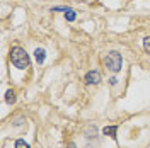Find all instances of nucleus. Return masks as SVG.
<instances>
[{
  "mask_svg": "<svg viewBox=\"0 0 150 148\" xmlns=\"http://www.w3.org/2000/svg\"><path fill=\"white\" fill-rule=\"evenodd\" d=\"M143 49H145L147 53H150V36H147L143 39Z\"/></svg>",
  "mask_w": 150,
  "mask_h": 148,
  "instance_id": "1a4fd4ad",
  "label": "nucleus"
},
{
  "mask_svg": "<svg viewBox=\"0 0 150 148\" xmlns=\"http://www.w3.org/2000/svg\"><path fill=\"white\" fill-rule=\"evenodd\" d=\"M116 82H118V80H116V78H114V77H112L111 80H109V83H111V85H114V83H116Z\"/></svg>",
  "mask_w": 150,
  "mask_h": 148,
  "instance_id": "9b49d317",
  "label": "nucleus"
},
{
  "mask_svg": "<svg viewBox=\"0 0 150 148\" xmlns=\"http://www.w3.org/2000/svg\"><path fill=\"white\" fill-rule=\"evenodd\" d=\"M104 61H106V66L111 70L112 73H118V72L121 70L123 58L118 51H109V53L106 55V60H104Z\"/></svg>",
  "mask_w": 150,
  "mask_h": 148,
  "instance_id": "f03ea898",
  "label": "nucleus"
},
{
  "mask_svg": "<svg viewBox=\"0 0 150 148\" xmlns=\"http://www.w3.org/2000/svg\"><path fill=\"white\" fill-rule=\"evenodd\" d=\"M16 148H29V145L24 140H17V141H16Z\"/></svg>",
  "mask_w": 150,
  "mask_h": 148,
  "instance_id": "9d476101",
  "label": "nucleus"
},
{
  "mask_svg": "<svg viewBox=\"0 0 150 148\" xmlns=\"http://www.w3.org/2000/svg\"><path fill=\"white\" fill-rule=\"evenodd\" d=\"M10 61H12V65L19 68V70H26L29 68V55L26 53V49L21 46H16L10 49Z\"/></svg>",
  "mask_w": 150,
  "mask_h": 148,
  "instance_id": "f257e3e1",
  "label": "nucleus"
},
{
  "mask_svg": "<svg viewBox=\"0 0 150 148\" xmlns=\"http://www.w3.org/2000/svg\"><path fill=\"white\" fill-rule=\"evenodd\" d=\"M116 131H118V126H106L103 130V133L106 136H111V138H116Z\"/></svg>",
  "mask_w": 150,
  "mask_h": 148,
  "instance_id": "39448f33",
  "label": "nucleus"
},
{
  "mask_svg": "<svg viewBox=\"0 0 150 148\" xmlns=\"http://www.w3.org/2000/svg\"><path fill=\"white\" fill-rule=\"evenodd\" d=\"M65 17H67L68 22H74L75 19H77V12H75V10H70V12H67L65 14Z\"/></svg>",
  "mask_w": 150,
  "mask_h": 148,
  "instance_id": "0eeeda50",
  "label": "nucleus"
},
{
  "mask_svg": "<svg viewBox=\"0 0 150 148\" xmlns=\"http://www.w3.org/2000/svg\"><path fill=\"white\" fill-rule=\"evenodd\" d=\"M101 82V73L99 72H89V73L85 75V83H89V85H97V83Z\"/></svg>",
  "mask_w": 150,
  "mask_h": 148,
  "instance_id": "7ed1b4c3",
  "label": "nucleus"
},
{
  "mask_svg": "<svg viewBox=\"0 0 150 148\" xmlns=\"http://www.w3.org/2000/svg\"><path fill=\"white\" fill-rule=\"evenodd\" d=\"M67 148H77V147H75V143H68V147Z\"/></svg>",
  "mask_w": 150,
  "mask_h": 148,
  "instance_id": "f8f14e48",
  "label": "nucleus"
},
{
  "mask_svg": "<svg viewBox=\"0 0 150 148\" xmlns=\"http://www.w3.org/2000/svg\"><path fill=\"white\" fill-rule=\"evenodd\" d=\"M34 56H36V61L39 65H43L45 63V58H46V51L43 49V48H38L36 51H34Z\"/></svg>",
  "mask_w": 150,
  "mask_h": 148,
  "instance_id": "20e7f679",
  "label": "nucleus"
},
{
  "mask_svg": "<svg viewBox=\"0 0 150 148\" xmlns=\"http://www.w3.org/2000/svg\"><path fill=\"white\" fill-rule=\"evenodd\" d=\"M5 102H7V104H10V106H12V104L16 102V92H14L12 89L5 92Z\"/></svg>",
  "mask_w": 150,
  "mask_h": 148,
  "instance_id": "423d86ee",
  "label": "nucleus"
},
{
  "mask_svg": "<svg viewBox=\"0 0 150 148\" xmlns=\"http://www.w3.org/2000/svg\"><path fill=\"white\" fill-rule=\"evenodd\" d=\"M51 10H53V12H70L72 9H70V7H63V5H58V7H53Z\"/></svg>",
  "mask_w": 150,
  "mask_h": 148,
  "instance_id": "6e6552de",
  "label": "nucleus"
}]
</instances>
